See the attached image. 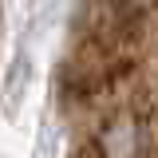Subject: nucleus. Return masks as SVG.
Masks as SVG:
<instances>
[{"label": "nucleus", "mask_w": 158, "mask_h": 158, "mask_svg": "<svg viewBox=\"0 0 158 158\" xmlns=\"http://www.w3.org/2000/svg\"><path fill=\"white\" fill-rule=\"evenodd\" d=\"M63 158H158V0H83L59 67Z\"/></svg>", "instance_id": "obj_1"}]
</instances>
